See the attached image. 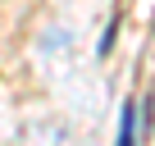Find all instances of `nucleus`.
Listing matches in <instances>:
<instances>
[{
    "label": "nucleus",
    "mask_w": 155,
    "mask_h": 146,
    "mask_svg": "<svg viewBox=\"0 0 155 146\" xmlns=\"http://www.w3.org/2000/svg\"><path fill=\"white\" fill-rule=\"evenodd\" d=\"M137 105H141V101H128V105H123V119H119V141H123V146L137 141Z\"/></svg>",
    "instance_id": "obj_1"
}]
</instances>
